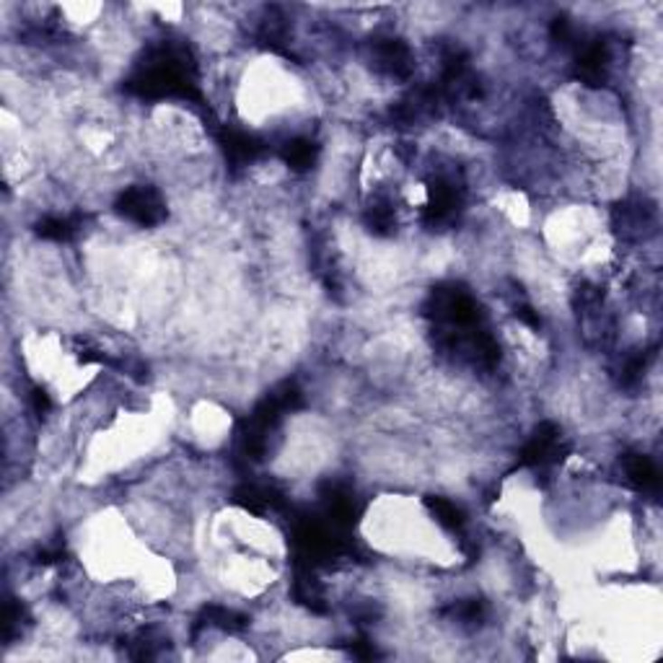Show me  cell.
I'll list each match as a JSON object with an SVG mask.
<instances>
[{"label":"cell","instance_id":"obj_1","mask_svg":"<svg viewBox=\"0 0 663 663\" xmlns=\"http://www.w3.org/2000/svg\"><path fill=\"white\" fill-rule=\"evenodd\" d=\"M117 213L135 223L140 229H154L158 226L163 218H166V202L158 192L156 187H148V184H135V187H127L122 195L117 197Z\"/></svg>","mask_w":663,"mask_h":663},{"label":"cell","instance_id":"obj_2","mask_svg":"<svg viewBox=\"0 0 663 663\" xmlns=\"http://www.w3.org/2000/svg\"><path fill=\"white\" fill-rule=\"evenodd\" d=\"M220 143H223V151H226V156H229V161L234 166H247V163H252L254 158L265 151V145H262L259 137H254L247 130H236V127H231V130L226 127Z\"/></svg>","mask_w":663,"mask_h":663},{"label":"cell","instance_id":"obj_3","mask_svg":"<svg viewBox=\"0 0 663 663\" xmlns=\"http://www.w3.org/2000/svg\"><path fill=\"white\" fill-rule=\"evenodd\" d=\"M624 477L635 485L638 490H658V482H661V474H658V467L645 456V453H630L624 459Z\"/></svg>","mask_w":663,"mask_h":663},{"label":"cell","instance_id":"obj_4","mask_svg":"<svg viewBox=\"0 0 663 663\" xmlns=\"http://www.w3.org/2000/svg\"><path fill=\"white\" fill-rule=\"evenodd\" d=\"M283 161L295 169V172H306L316 163V156H319V145L313 143L312 137H291L283 151H280Z\"/></svg>","mask_w":663,"mask_h":663},{"label":"cell","instance_id":"obj_5","mask_svg":"<svg viewBox=\"0 0 663 663\" xmlns=\"http://www.w3.org/2000/svg\"><path fill=\"white\" fill-rule=\"evenodd\" d=\"M428 508L433 513V518L449 531H462L464 528V513L462 508L456 506L453 500H446V498H428Z\"/></svg>","mask_w":663,"mask_h":663}]
</instances>
